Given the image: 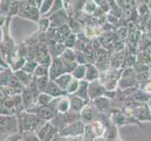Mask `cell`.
Wrapping results in <instances>:
<instances>
[{"instance_id": "cell-1", "label": "cell", "mask_w": 151, "mask_h": 141, "mask_svg": "<svg viewBox=\"0 0 151 141\" xmlns=\"http://www.w3.org/2000/svg\"><path fill=\"white\" fill-rule=\"evenodd\" d=\"M16 117L18 120L19 133H22L24 131H35L41 124L45 122L34 113H31L25 109L19 112Z\"/></svg>"}, {"instance_id": "cell-2", "label": "cell", "mask_w": 151, "mask_h": 141, "mask_svg": "<svg viewBox=\"0 0 151 141\" xmlns=\"http://www.w3.org/2000/svg\"><path fill=\"white\" fill-rule=\"evenodd\" d=\"M18 120L15 115H0V138L18 133Z\"/></svg>"}, {"instance_id": "cell-3", "label": "cell", "mask_w": 151, "mask_h": 141, "mask_svg": "<svg viewBox=\"0 0 151 141\" xmlns=\"http://www.w3.org/2000/svg\"><path fill=\"white\" fill-rule=\"evenodd\" d=\"M85 124L81 120H76L65 125L59 131L60 136H81L84 134Z\"/></svg>"}, {"instance_id": "cell-4", "label": "cell", "mask_w": 151, "mask_h": 141, "mask_svg": "<svg viewBox=\"0 0 151 141\" xmlns=\"http://www.w3.org/2000/svg\"><path fill=\"white\" fill-rule=\"evenodd\" d=\"M54 105L56 106L57 112L60 114H65L70 109V100L66 97H58L55 100L54 98Z\"/></svg>"}, {"instance_id": "cell-5", "label": "cell", "mask_w": 151, "mask_h": 141, "mask_svg": "<svg viewBox=\"0 0 151 141\" xmlns=\"http://www.w3.org/2000/svg\"><path fill=\"white\" fill-rule=\"evenodd\" d=\"M45 92L49 94V95L52 96L53 98H58L61 95L63 90H61V89L60 88V87L56 84V82L54 81V80L51 79V80H49L48 84H47Z\"/></svg>"}, {"instance_id": "cell-6", "label": "cell", "mask_w": 151, "mask_h": 141, "mask_svg": "<svg viewBox=\"0 0 151 141\" xmlns=\"http://www.w3.org/2000/svg\"><path fill=\"white\" fill-rule=\"evenodd\" d=\"M15 77L20 81V83L23 85L24 87H29V85L31 84L32 82V76L30 73H27L26 72H24L23 70H16L15 73Z\"/></svg>"}, {"instance_id": "cell-7", "label": "cell", "mask_w": 151, "mask_h": 141, "mask_svg": "<svg viewBox=\"0 0 151 141\" xmlns=\"http://www.w3.org/2000/svg\"><path fill=\"white\" fill-rule=\"evenodd\" d=\"M54 81L60 87L61 90L64 91V90H66V88H67L69 82L71 81V76L69 74L60 75V76H58L56 79H54Z\"/></svg>"}, {"instance_id": "cell-8", "label": "cell", "mask_w": 151, "mask_h": 141, "mask_svg": "<svg viewBox=\"0 0 151 141\" xmlns=\"http://www.w3.org/2000/svg\"><path fill=\"white\" fill-rule=\"evenodd\" d=\"M20 134L22 141H42L35 131H24Z\"/></svg>"}, {"instance_id": "cell-9", "label": "cell", "mask_w": 151, "mask_h": 141, "mask_svg": "<svg viewBox=\"0 0 151 141\" xmlns=\"http://www.w3.org/2000/svg\"><path fill=\"white\" fill-rule=\"evenodd\" d=\"M51 124H52V123H51V121H45V122H44L42 124H41V125L35 130L36 134L38 135V136H39L41 140L44 139V137L45 136V135L47 134V132H48V130L50 129Z\"/></svg>"}, {"instance_id": "cell-10", "label": "cell", "mask_w": 151, "mask_h": 141, "mask_svg": "<svg viewBox=\"0 0 151 141\" xmlns=\"http://www.w3.org/2000/svg\"><path fill=\"white\" fill-rule=\"evenodd\" d=\"M53 100H54V98L52 96H50L49 94H47L45 92H41L39 94V96H38L36 105H49V103H51Z\"/></svg>"}, {"instance_id": "cell-11", "label": "cell", "mask_w": 151, "mask_h": 141, "mask_svg": "<svg viewBox=\"0 0 151 141\" xmlns=\"http://www.w3.org/2000/svg\"><path fill=\"white\" fill-rule=\"evenodd\" d=\"M33 74H34L35 77H42V76H45V75H48L49 74L48 67L45 65H42V64L38 65Z\"/></svg>"}, {"instance_id": "cell-12", "label": "cell", "mask_w": 151, "mask_h": 141, "mask_svg": "<svg viewBox=\"0 0 151 141\" xmlns=\"http://www.w3.org/2000/svg\"><path fill=\"white\" fill-rule=\"evenodd\" d=\"M38 66V64L36 62H34V61H30V62H27L25 63V65L23 66L22 70H24V72H26L27 73H34V70L36 69V67Z\"/></svg>"}, {"instance_id": "cell-13", "label": "cell", "mask_w": 151, "mask_h": 141, "mask_svg": "<svg viewBox=\"0 0 151 141\" xmlns=\"http://www.w3.org/2000/svg\"><path fill=\"white\" fill-rule=\"evenodd\" d=\"M70 108L74 111H81L83 108V105L78 98H76L70 101Z\"/></svg>"}, {"instance_id": "cell-14", "label": "cell", "mask_w": 151, "mask_h": 141, "mask_svg": "<svg viewBox=\"0 0 151 141\" xmlns=\"http://www.w3.org/2000/svg\"><path fill=\"white\" fill-rule=\"evenodd\" d=\"M92 132L93 133V135H96V136H101V135L103 134L104 129H103V126L100 122H94V123L92 125Z\"/></svg>"}, {"instance_id": "cell-15", "label": "cell", "mask_w": 151, "mask_h": 141, "mask_svg": "<svg viewBox=\"0 0 151 141\" xmlns=\"http://www.w3.org/2000/svg\"><path fill=\"white\" fill-rule=\"evenodd\" d=\"M78 81L71 79V81L69 82L67 88H66V91H67L68 93H74V92H76L78 90Z\"/></svg>"}, {"instance_id": "cell-16", "label": "cell", "mask_w": 151, "mask_h": 141, "mask_svg": "<svg viewBox=\"0 0 151 141\" xmlns=\"http://www.w3.org/2000/svg\"><path fill=\"white\" fill-rule=\"evenodd\" d=\"M4 141H21V134L18 132V133L9 135L4 139Z\"/></svg>"}, {"instance_id": "cell-17", "label": "cell", "mask_w": 151, "mask_h": 141, "mask_svg": "<svg viewBox=\"0 0 151 141\" xmlns=\"http://www.w3.org/2000/svg\"><path fill=\"white\" fill-rule=\"evenodd\" d=\"M81 136H60V141H80Z\"/></svg>"}, {"instance_id": "cell-18", "label": "cell", "mask_w": 151, "mask_h": 141, "mask_svg": "<svg viewBox=\"0 0 151 141\" xmlns=\"http://www.w3.org/2000/svg\"><path fill=\"white\" fill-rule=\"evenodd\" d=\"M50 141H60V135H59V134H58V135H56Z\"/></svg>"}, {"instance_id": "cell-19", "label": "cell", "mask_w": 151, "mask_h": 141, "mask_svg": "<svg viewBox=\"0 0 151 141\" xmlns=\"http://www.w3.org/2000/svg\"><path fill=\"white\" fill-rule=\"evenodd\" d=\"M0 141H4V139H2V138H0Z\"/></svg>"}, {"instance_id": "cell-20", "label": "cell", "mask_w": 151, "mask_h": 141, "mask_svg": "<svg viewBox=\"0 0 151 141\" xmlns=\"http://www.w3.org/2000/svg\"><path fill=\"white\" fill-rule=\"evenodd\" d=\"M21 141H22V140H21Z\"/></svg>"}]
</instances>
